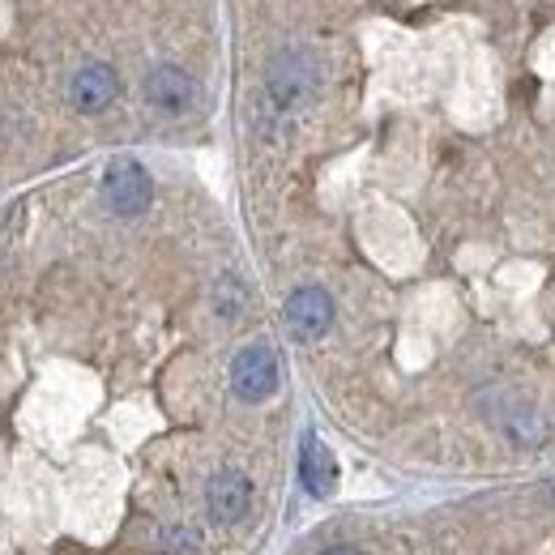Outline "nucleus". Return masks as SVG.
<instances>
[{
	"instance_id": "nucleus-7",
	"label": "nucleus",
	"mask_w": 555,
	"mask_h": 555,
	"mask_svg": "<svg viewBox=\"0 0 555 555\" xmlns=\"http://www.w3.org/2000/svg\"><path fill=\"white\" fill-rule=\"evenodd\" d=\"M145 99H150V107H158L167 116H184L197 103V81L176 65H158L145 77Z\"/></svg>"
},
{
	"instance_id": "nucleus-4",
	"label": "nucleus",
	"mask_w": 555,
	"mask_h": 555,
	"mask_svg": "<svg viewBox=\"0 0 555 555\" xmlns=\"http://www.w3.org/2000/svg\"><path fill=\"white\" fill-rule=\"evenodd\" d=\"M282 317H286V330H291L299 343H317V338H325L330 325H334V299H330L321 286H299V291L286 295Z\"/></svg>"
},
{
	"instance_id": "nucleus-1",
	"label": "nucleus",
	"mask_w": 555,
	"mask_h": 555,
	"mask_svg": "<svg viewBox=\"0 0 555 555\" xmlns=\"http://www.w3.org/2000/svg\"><path fill=\"white\" fill-rule=\"evenodd\" d=\"M483 415L491 418V427L500 436H508L521 449H534L547 436V418L539 415V406L526 402V398H517V393H504V389L483 393Z\"/></svg>"
},
{
	"instance_id": "nucleus-2",
	"label": "nucleus",
	"mask_w": 555,
	"mask_h": 555,
	"mask_svg": "<svg viewBox=\"0 0 555 555\" xmlns=\"http://www.w3.org/2000/svg\"><path fill=\"white\" fill-rule=\"evenodd\" d=\"M103 202L120 218H138L154 202V180L138 158H116L103 176Z\"/></svg>"
},
{
	"instance_id": "nucleus-10",
	"label": "nucleus",
	"mask_w": 555,
	"mask_h": 555,
	"mask_svg": "<svg viewBox=\"0 0 555 555\" xmlns=\"http://www.w3.org/2000/svg\"><path fill=\"white\" fill-rule=\"evenodd\" d=\"M321 555H359L354 547H330V552H321Z\"/></svg>"
},
{
	"instance_id": "nucleus-6",
	"label": "nucleus",
	"mask_w": 555,
	"mask_h": 555,
	"mask_svg": "<svg viewBox=\"0 0 555 555\" xmlns=\"http://www.w3.org/2000/svg\"><path fill=\"white\" fill-rule=\"evenodd\" d=\"M248 504H253V483H248V475L244 470H218L206 487V508L209 517L218 521V526H235L244 513H248Z\"/></svg>"
},
{
	"instance_id": "nucleus-8",
	"label": "nucleus",
	"mask_w": 555,
	"mask_h": 555,
	"mask_svg": "<svg viewBox=\"0 0 555 555\" xmlns=\"http://www.w3.org/2000/svg\"><path fill=\"white\" fill-rule=\"evenodd\" d=\"M299 483H304V491L312 500H325L338 487V462H334L330 444L317 431H304V444H299Z\"/></svg>"
},
{
	"instance_id": "nucleus-5",
	"label": "nucleus",
	"mask_w": 555,
	"mask_h": 555,
	"mask_svg": "<svg viewBox=\"0 0 555 555\" xmlns=\"http://www.w3.org/2000/svg\"><path fill=\"white\" fill-rule=\"evenodd\" d=\"M116 94H120V77H116V69H112V65L90 61V65H81V69L73 73L69 103L77 107V112H86V116L107 112V107L116 103Z\"/></svg>"
},
{
	"instance_id": "nucleus-9",
	"label": "nucleus",
	"mask_w": 555,
	"mask_h": 555,
	"mask_svg": "<svg viewBox=\"0 0 555 555\" xmlns=\"http://www.w3.org/2000/svg\"><path fill=\"white\" fill-rule=\"evenodd\" d=\"M312 86H317V69H312L308 56L286 52V56L274 61V69H270V94H274L278 107H295L299 99L312 94Z\"/></svg>"
},
{
	"instance_id": "nucleus-3",
	"label": "nucleus",
	"mask_w": 555,
	"mask_h": 555,
	"mask_svg": "<svg viewBox=\"0 0 555 555\" xmlns=\"http://www.w3.org/2000/svg\"><path fill=\"white\" fill-rule=\"evenodd\" d=\"M231 389L244 402H266L278 389V354L266 343H253L235 354L231 363Z\"/></svg>"
}]
</instances>
